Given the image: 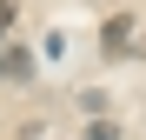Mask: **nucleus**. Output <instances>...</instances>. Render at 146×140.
Masks as SVG:
<instances>
[{
    "label": "nucleus",
    "mask_w": 146,
    "mask_h": 140,
    "mask_svg": "<svg viewBox=\"0 0 146 140\" xmlns=\"http://www.w3.org/2000/svg\"><path fill=\"white\" fill-rule=\"evenodd\" d=\"M100 47H106V60H119V54L133 47V20H126V13H113L106 27H100Z\"/></svg>",
    "instance_id": "1"
},
{
    "label": "nucleus",
    "mask_w": 146,
    "mask_h": 140,
    "mask_svg": "<svg viewBox=\"0 0 146 140\" xmlns=\"http://www.w3.org/2000/svg\"><path fill=\"white\" fill-rule=\"evenodd\" d=\"M33 74V60L20 54V47H7V54H0V80H27Z\"/></svg>",
    "instance_id": "2"
},
{
    "label": "nucleus",
    "mask_w": 146,
    "mask_h": 140,
    "mask_svg": "<svg viewBox=\"0 0 146 140\" xmlns=\"http://www.w3.org/2000/svg\"><path fill=\"white\" fill-rule=\"evenodd\" d=\"M13 20H20V0H0V40L13 33Z\"/></svg>",
    "instance_id": "3"
}]
</instances>
